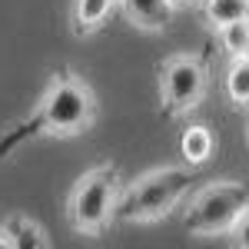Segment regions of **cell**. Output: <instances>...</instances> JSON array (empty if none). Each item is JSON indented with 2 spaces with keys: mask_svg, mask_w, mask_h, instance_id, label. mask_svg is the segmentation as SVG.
<instances>
[{
  "mask_svg": "<svg viewBox=\"0 0 249 249\" xmlns=\"http://www.w3.org/2000/svg\"><path fill=\"white\" fill-rule=\"evenodd\" d=\"M190 193V173L179 166H156L136 176L116 203V219L123 223H156L170 216Z\"/></svg>",
  "mask_w": 249,
  "mask_h": 249,
  "instance_id": "6da1fadb",
  "label": "cell"
},
{
  "mask_svg": "<svg viewBox=\"0 0 249 249\" xmlns=\"http://www.w3.org/2000/svg\"><path fill=\"white\" fill-rule=\"evenodd\" d=\"M96 120V96L80 77H60L40 96V126L50 136H80Z\"/></svg>",
  "mask_w": 249,
  "mask_h": 249,
  "instance_id": "7a4b0ae2",
  "label": "cell"
},
{
  "mask_svg": "<svg viewBox=\"0 0 249 249\" xmlns=\"http://www.w3.org/2000/svg\"><path fill=\"white\" fill-rule=\"evenodd\" d=\"M116 203H120V176L113 166L87 170L67 199L70 226L80 236H96L110 219H116Z\"/></svg>",
  "mask_w": 249,
  "mask_h": 249,
  "instance_id": "3957f363",
  "label": "cell"
},
{
  "mask_svg": "<svg viewBox=\"0 0 249 249\" xmlns=\"http://www.w3.org/2000/svg\"><path fill=\"white\" fill-rule=\"evenodd\" d=\"M246 203L249 196L239 183H232V179L210 183L193 196L190 213H186V226L199 236H223V232H230V226L236 223V216L243 213Z\"/></svg>",
  "mask_w": 249,
  "mask_h": 249,
  "instance_id": "277c9868",
  "label": "cell"
},
{
  "mask_svg": "<svg viewBox=\"0 0 249 249\" xmlns=\"http://www.w3.org/2000/svg\"><path fill=\"white\" fill-rule=\"evenodd\" d=\"M160 96L173 116L196 110L206 96V67L199 57L179 53L160 67Z\"/></svg>",
  "mask_w": 249,
  "mask_h": 249,
  "instance_id": "5b68a950",
  "label": "cell"
},
{
  "mask_svg": "<svg viewBox=\"0 0 249 249\" xmlns=\"http://www.w3.org/2000/svg\"><path fill=\"white\" fill-rule=\"evenodd\" d=\"M120 7L136 30H163L176 10L173 0H120Z\"/></svg>",
  "mask_w": 249,
  "mask_h": 249,
  "instance_id": "8992f818",
  "label": "cell"
},
{
  "mask_svg": "<svg viewBox=\"0 0 249 249\" xmlns=\"http://www.w3.org/2000/svg\"><path fill=\"white\" fill-rule=\"evenodd\" d=\"M116 3H120V0H73V14H70L73 34H77V37L96 34V30L107 23V17L113 14Z\"/></svg>",
  "mask_w": 249,
  "mask_h": 249,
  "instance_id": "52a82bcc",
  "label": "cell"
},
{
  "mask_svg": "<svg viewBox=\"0 0 249 249\" xmlns=\"http://www.w3.org/2000/svg\"><path fill=\"white\" fill-rule=\"evenodd\" d=\"M213 150H216V140H213L210 126H186L183 136H179V153L183 160L190 163V166H203V163H210Z\"/></svg>",
  "mask_w": 249,
  "mask_h": 249,
  "instance_id": "ba28073f",
  "label": "cell"
},
{
  "mask_svg": "<svg viewBox=\"0 0 249 249\" xmlns=\"http://www.w3.org/2000/svg\"><path fill=\"white\" fill-rule=\"evenodd\" d=\"M226 96L236 107H246L249 103V57H232L230 70H226Z\"/></svg>",
  "mask_w": 249,
  "mask_h": 249,
  "instance_id": "9c48e42d",
  "label": "cell"
},
{
  "mask_svg": "<svg viewBox=\"0 0 249 249\" xmlns=\"http://www.w3.org/2000/svg\"><path fill=\"white\" fill-rule=\"evenodd\" d=\"M203 14L219 30V27H226L232 20L249 17V3L246 0H203Z\"/></svg>",
  "mask_w": 249,
  "mask_h": 249,
  "instance_id": "30bf717a",
  "label": "cell"
},
{
  "mask_svg": "<svg viewBox=\"0 0 249 249\" xmlns=\"http://www.w3.org/2000/svg\"><path fill=\"white\" fill-rule=\"evenodd\" d=\"M219 43L230 57H243L249 47V17L243 20H232L226 27H219Z\"/></svg>",
  "mask_w": 249,
  "mask_h": 249,
  "instance_id": "8fae6325",
  "label": "cell"
},
{
  "mask_svg": "<svg viewBox=\"0 0 249 249\" xmlns=\"http://www.w3.org/2000/svg\"><path fill=\"white\" fill-rule=\"evenodd\" d=\"M230 236H232V243H236V246L249 249V203L243 206V213L236 216V223L230 226Z\"/></svg>",
  "mask_w": 249,
  "mask_h": 249,
  "instance_id": "7c38bea8",
  "label": "cell"
},
{
  "mask_svg": "<svg viewBox=\"0 0 249 249\" xmlns=\"http://www.w3.org/2000/svg\"><path fill=\"white\" fill-rule=\"evenodd\" d=\"M173 3H176V7H183V3H190V0H173Z\"/></svg>",
  "mask_w": 249,
  "mask_h": 249,
  "instance_id": "4fadbf2b",
  "label": "cell"
},
{
  "mask_svg": "<svg viewBox=\"0 0 249 249\" xmlns=\"http://www.w3.org/2000/svg\"><path fill=\"white\" fill-rule=\"evenodd\" d=\"M246 57H249V47H246Z\"/></svg>",
  "mask_w": 249,
  "mask_h": 249,
  "instance_id": "5bb4252c",
  "label": "cell"
},
{
  "mask_svg": "<svg viewBox=\"0 0 249 249\" xmlns=\"http://www.w3.org/2000/svg\"><path fill=\"white\" fill-rule=\"evenodd\" d=\"M246 3H249V0H246Z\"/></svg>",
  "mask_w": 249,
  "mask_h": 249,
  "instance_id": "9a60e30c",
  "label": "cell"
}]
</instances>
